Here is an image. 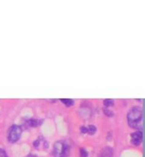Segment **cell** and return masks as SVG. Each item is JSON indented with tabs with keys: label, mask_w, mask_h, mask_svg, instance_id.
Instances as JSON below:
<instances>
[{
	"label": "cell",
	"mask_w": 145,
	"mask_h": 157,
	"mask_svg": "<svg viewBox=\"0 0 145 157\" xmlns=\"http://www.w3.org/2000/svg\"><path fill=\"white\" fill-rule=\"evenodd\" d=\"M88 155V153L87 151L85 149H81L80 150V156L81 157H87Z\"/></svg>",
	"instance_id": "cell-10"
},
{
	"label": "cell",
	"mask_w": 145,
	"mask_h": 157,
	"mask_svg": "<svg viewBox=\"0 0 145 157\" xmlns=\"http://www.w3.org/2000/svg\"><path fill=\"white\" fill-rule=\"evenodd\" d=\"M105 114L108 117H113V112L108 110V109H105Z\"/></svg>",
	"instance_id": "cell-12"
},
{
	"label": "cell",
	"mask_w": 145,
	"mask_h": 157,
	"mask_svg": "<svg viewBox=\"0 0 145 157\" xmlns=\"http://www.w3.org/2000/svg\"><path fill=\"white\" fill-rule=\"evenodd\" d=\"M28 123L31 127H36L39 125V121L36 120V119H30L28 121Z\"/></svg>",
	"instance_id": "cell-8"
},
{
	"label": "cell",
	"mask_w": 145,
	"mask_h": 157,
	"mask_svg": "<svg viewBox=\"0 0 145 157\" xmlns=\"http://www.w3.org/2000/svg\"><path fill=\"white\" fill-rule=\"evenodd\" d=\"M21 133L22 128L18 125H13L8 132V140H9V142L12 143V144L17 142L21 138Z\"/></svg>",
	"instance_id": "cell-3"
},
{
	"label": "cell",
	"mask_w": 145,
	"mask_h": 157,
	"mask_svg": "<svg viewBox=\"0 0 145 157\" xmlns=\"http://www.w3.org/2000/svg\"><path fill=\"white\" fill-rule=\"evenodd\" d=\"M143 140V133L142 131H137L133 132L132 135H131V142L132 144H134L136 146L140 145Z\"/></svg>",
	"instance_id": "cell-4"
},
{
	"label": "cell",
	"mask_w": 145,
	"mask_h": 157,
	"mask_svg": "<svg viewBox=\"0 0 145 157\" xmlns=\"http://www.w3.org/2000/svg\"><path fill=\"white\" fill-rule=\"evenodd\" d=\"M100 157H113V149L110 147L104 148L100 154Z\"/></svg>",
	"instance_id": "cell-5"
},
{
	"label": "cell",
	"mask_w": 145,
	"mask_h": 157,
	"mask_svg": "<svg viewBox=\"0 0 145 157\" xmlns=\"http://www.w3.org/2000/svg\"><path fill=\"white\" fill-rule=\"evenodd\" d=\"M87 133H89V134H94L95 132H96V130H97V128L95 126L93 125H90V126H88L87 127Z\"/></svg>",
	"instance_id": "cell-7"
},
{
	"label": "cell",
	"mask_w": 145,
	"mask_h": 157,
	"mask_svg": "<svg viewBox=\"0 0 145 157\" xmlns=\"http://www.w3.org/2000/svg\"><path fill=\"white\" fill-rule=\"evenodd\" d=\"M128 124L131 128L141 129L143 125V110L139 107H133L127 115Z\"/></svg>",
	"instance_id": "cell-1"
},
{
	"label": "cell",
	"mask_w": 145,
	"mask_h": 157,
	"mask_svg": "<svg viewBox=\"0 0 145 157\" xmlns=\"http://www.w3.org/2000/svg\"><path fill=\"white\" fill-rule=\"evenodd\" d=\"M81 132H82V133H87V127H85V126L82 127V128H81Z\"/></svg>",
	"instance_id": "cell-13"
},
{
	"label": "cell",
	"mask_w": 145,
	"mask_h": 157,
	"mask_svg": "<svg viewBox=\"0 0 145 157\" xmlns=\"http://www.w3.org/2000/svg\"><path fill=\"white\" fill-rule=\"evenodd\" d=\"M60 101H62V103L65 104L66 106H71L74 105V101L71 99H60Z\"/></svg>",
	"instance_id": "cell-6"
},
{
	"label": "cell",
	"mask_w": 145,
	"mask_h": 157,
	"mask_svg": "<svg viewBox=\"0 0 145 157\" xmlns=\"http://www.w3.org/2000/svg\"><path fill=\"white\" fill-rule=\"evenodd\" d=\"M70 149L68 144L64 141H57L54 145L55 157H68Z\"/></svg>",
	"instance_id": "cell-2"
},
{
	"label": "cell",
	"mask_w": 145,
	"mask_h": 157,
	"mask_svg": "<svg viewBox=\"0 0 145 157\" xmlns=\"http://www.w3.org/2000/svg\"><path fill=\"white\" fill-rule=\"evenodd\" d=\"M0 157H8L7 153L3 149H0Z\"/></svg>",
	"instance_id": "cell-11"
},
{
	"label": "cell",
	"mask_w": 145,
	"mask_h": 157,
	"mask_svg": "<svg viewBox=\"0 0 145 157\" xmlns=\"http://www.w3.org/2000/svg\"><path fill=\"white\" fill-rule=\"evenodd\" d=\"M104 105H105V106H106V107L113 106L114 105V100L109 99H105V100H104Z\"/></svg>",
	"instance_id": "cell-9"
},
{
	"label": "cell",
	"mask_w": 145,
	"mask_h": 157,
	"mask_svg": "<svg viewBox=\"0 0 145 157\" xmlns=\"http://www.w3.org/2000/svg\"><path fill=\"white\" fill-rule=\"evenodd\" d=\"M27 157H36V155H29Z\"/></svg>",
	"instance_id": "cell-14"
}]
</instances>
